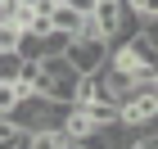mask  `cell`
Segmentation results:
<instances>
[{"instance_id": "cell-9", "label": "cell", "mask_w": 158, "mask_h": 149, "mask_svg": "<svg viewBox=\"0 0 158 149\" xmlns=\"http://www.w3.org/2000/svg\"><path fill=\"white\" fill-rule=\"evenodd\" d=\"M63 5H73L77 14H90V9H95V0H63Z\"/></svg>"}, {"instance_id": "cell-10", "label": "cell", "mask_w": 158, "mask_h": 149, "mask_svg": "<svg viewBox=\"0 0 158 149\" xmlns=\"http://www.w3.org/2000/svg\"><path fill=\"white\" fill-rule=\"evenodd\" d=\"M0 18H5V5H0Z\"/></svg>"}, {"instance_id": "cell-6", "label": "cell", "mask_w": 158, "mask_h": 149, "mask_svg": "<svg viewBox=\"0 0 158 149\" xmlns=\"http://www.w3.org/2000/svg\"><path fill=\"white\" fill-rule=\"evenodd\" d=\"M63 50H68V36L50 27V32H45V45H41V59H45V54H63Z\"/></svg>"}, {"instance_id": "cell-3", "label": "cell", "mask_w": 158, "mask_h": 149, "mask_svg": "<svg viewBox=\"0 0 158 149\" xmlns=\"http://www.w3.org/2000/svg\"><path fill=\"white\" fill-rule=\"evenodd\" d=\"M18 68H23V54L18 50H0V81H18Z\"/></svg>"}, {"instance_id": "cell-7", "label": "cell", "mask_w": 158, "mask_h": 149, "mask_svg": "<svg viewBox=\"0 0 158 149\" xmlns=\"http://www.w3.org/2000/svg\"><path fill=\"white\" fill-rule=\"evenodd\" d=\"M127 9H131L135 18H154V14H158V0H127Z\"/></svg>"}, {"instance_id": "cell-8", "label": "cell", "mask_w": 158, "mask_h": 149, "mask_svg": "<svg viewBox=\"0 0 158 149\" xmlns=\"http://www.w3.org/2000/svg\"><path fill=\"white\" fill-rule=\"evenodd\" d=\"M140 36L158 50V14H154V18H140Z\"/></svg>"}, {"instance_id": "cell-5", "label": "cell", "mask_w": 158, "mask_h": 149, "mask_svg": "<svg viewBox=\"0 0 158 149\" xmlns=\"http://www.w3.org/2000/svg\"><path fill=\"white\" fill-rule=\"evenodd\" d=\"M18 36H23V27H14L9 18H0V50H18Z\"/></svg>"}, {"instance_id": "cell-1", "label": "cell", "mask_w": 158, "mask_h": 149, "mask_svg": "<svg viewBox=\"0 0 158 149\" xmlns=\"http://www.w3.org/2000/svg\"><path fill=\"white\" fill-rule=\"evenodd\" d=\"M118 118H122L127 131L154 122V118H158V81H135V86L118 99Z\"/></svg>"}, {"instance_id": "cell-4", "label": "cell", "mask_w": 158, "mask_h": 149, "mask_svg": "<svg viewBox=\"0 0 158 149\" xmlns=\"http://www.w3.org/2000/svg\"><path fill=\"white\" fill-rule=\"evenodd\" d=\"M18 99H23V90H18V81H0V113H5V118L14 113V104H18Z\"/></svg>"}, {"instance_id": "cell-2", "label": "cell", "mask_w": 158, "mask_h": 149, "mask_svg": "<svg viewBox=\"0 0 158 149\" xmlns=\"http://www.w3.org/2000/svg\"><path fill=\"white\" fill-rule=\"evenodd\" d=\"M63 59L73 63L77 72H99L104 63H109V36H99V32H81V36H68V50H63Z\"/></svg>"}]
</instances>
